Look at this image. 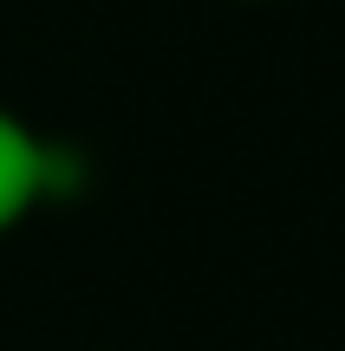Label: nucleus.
<instances>
[{
    "label": "nucleus",
    "mask_w": 345,
    "mask_h": 351,
    "mask_svg": "<svg viewBox=\"0 0 345 351\" xmlns=\"http://www.w3.org/2000/svg\"><path fill=\"white\" fill-rule=\"evenodd\" d=\"M59 182H65L59 150H52L20 111L0 104V241H7L46 195H59Z\"/></svg>",
    "instance_id": "1"
}]
</instances>
